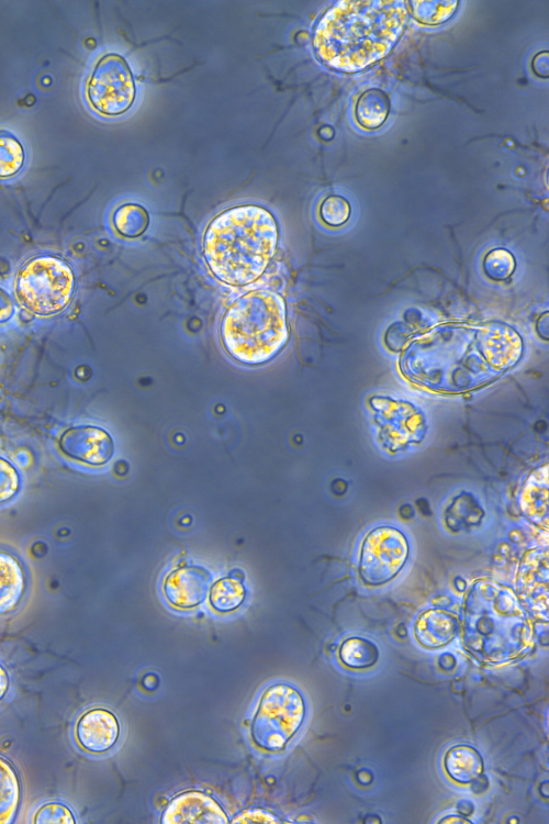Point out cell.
I'll list each match as a JSON object with an SVG mask.
<instances>
[{"mask_svg": "<svg viewBox=\"0 0 549 824\" xmlns=\"http://www.w3.org/2000/svg\"><path fill=\"white\" fill-rule=\"evenodd\" d=\"M407 18L403 0L338 1L316 23L315 53L333 69L362 70L389 54Z\"/></svg>", "mask_w": 549, "mask_h": 824, "instance_id": "6da1fadb", "label": "cell"}, {"mask_svg": "<svg viewBox=\"0 0 549 824\" xmlns=\"http://www.w3.org/2000/svg\"><path fill=\"white\" fill-rule=\"evenodd\" d=\"M278 240V224L269 210L242 204L224 210L209 223L203 235V254L217 280L245 286L266 271Z\"/></svg>", "mask_w": 549, "mask_h": 824, "instance_id": "7a4b0ae2", "label": "cell"}, {"mask_svg": "<svg viewBox=\"0 0 549 824\" xmlns=\"http://www.w3.org/2000/svg\"><path fill=\"white\" fill-rule=\"evenodd\" d=\"M221 339L226 352L242 364L269 361L289 339L283 298L264 289L245 293L225 312Z\"/></svg>", "mask_w": 549, "mask_h": 824, "instance_id": "3957f363", "label": "cell"}, {"mask_svg": "<svg viewBox=\"0 0 549 824\" xmlns=\"http://www.w3.org/2000/svg\"><path fill=\"white\" fill-rule=\"evenodd\" d=\"M76 289L72 269L59 257L34 256L20 268L15 279L19 302L30 312L48 316L65 310Z\"/></svg>", "mask_w": 549, "mask_h": 824, "instance_id": "277c9868", "label": "cell"}, {"mask_svg": "<svg viewBox=\"0 0 549 824\" xmlns=\"http://www.w3.org/2000/svg\"><path fill=\"white\" fill-rule=\"evenodd\" d=\"M304 717L301 692L288 683L271 684L259 700L251 724L253 741L262 749L281 750L299 731Z\"/></svg>", "mask_w": 549, "mask_h": 824, "instance_id": "5b68a950", "label": "cell"}, {"mask_svg": "<svg viewBox=\"0 0 549 824\" xmlns=\"http://www.w3.org/2000/svg\"><path fill=\"white\" fill-rule=\"evenodd\" d=\"M85 94L89 105L104 116H119L127 112L136 97L132 69L124 56L107 53L101 56L88 76Z\"/></svg>", "mask_w": 549, "mask_h": 824, "instance_id": "8992f818", "label": "cell"}, {"mask_svg": "<svg viewBox=\"0 0 549 824\" xmlns=\"http://www.w3.org/2000/svg\"><path fill=\"white\" fill-rule=\"evenodd\" d=\"M60 450L71 459L91 465H105L114 454V442L103 428L78 425L66 430L59 439Z\"/></svg>", "mask_w": 549, "mask_h": 824, "instance_id": "52a82bcc", "label": "cell"}, {"mask_svg": "<svg viewBox=\"0 0 549 824\" xmlns=\"http://www.w3.org/2000/svg\"><path fill=\"white\" fill-rule=\"evenodd\" d=\"M163 824H226L227 815L212 797L200 791L177 795L165 809Z\"/></svg>", "mask_w": 549, "mask_h": 824, "instance_id": "ba28073f", "label": "cell"}, {"mask_svg": "<svg viewBox=\"0 0 549 824\" xmlns=\"http://www.w3.org/2000/svg\"><path fill=\"white\" fill-rule=\"evenodd\" d=\"M121 733L116 715L104 708L86 711L78 720L75 735L81 748L89 753H105L114 747Z\"/></svg>", "mask_w": 549, "mask_h": 824, "instance_id": "9c48e42d", "label": "cell"}, {"mask_svg": "<svg viewBox=\"0 0 549 824\" xmlns=\"http://www.w3.org/2000/svg\"><path fill=\"white\" fill-rule=\"evenodd\" d=\"M211 581V574L203 567H179L165 578L163 590L173 606L191 609L205 600Z\"/></svg>", "mask_w": 549, "mask_h": 824, "instance_id": "30bf717a", "label": "cell"}, {"mask_svg": "<svg viewBox=\"0 0 549 824\" xmlns=\"http://www.w3.org/2000/svg\"><path fill=\"white\" fill-rule=\"evenodd\" d=\"M25 590V576L20 563L0 552V615L13 611Z\"/></svg>", "mask_w": 549, "mask_h": 824, "instance_id": "8fae6325", "label": "cell"}, {"mask_svg": "<svg viewBox=\"0 0 549 824\" xmlns=\"http://www.w3.org/2000/svg\"><path fill=\"white\" fill-rule=\"evenodd\" d=\"M447 773L459 783L477 781L483 773V759L479 751L469 745H456L445 756Z\"/></svg>", "mask_w": 549, "mask_h": 824, "instance_id": "7c38bea8", "label": "cell"}, {"mask_svg": "<svg viewBox=\"0 0 549 824\" xmlns=\"http://www.w3.org/2000/svg\"><path fill=\"white\" fill-rule=\"evenodd\" d=\"M21 800V784L12 762L0 755V824L13 822Z\"/></svg>", "mask_w": 549, "mask_h": 824, "instance_id": "4fadbf2b", "label": "cell"}, {"mask_svg": "<svg viewBox=\"0 0 549 824\" xmlns=\"http://www.w3.org/2000/svg\"><path fill=\"white\" fill-rule=\"evenodd\" d=\"M390 111V100L386 93L372 88L365 91L357 101L355 116L360 126L376 130L386 120Z\"/></svg>", "mask_w": 549, "mask_h": 824, "instance_id": "5bb4252c", "label": "cell"}, {"mask_svg": "<svg viewBox=\"0 0 549 824\" xmlns=\"http://www.w3.org/2000/svg\"><path fill=\"white\" fill-rule=\"evenodd\" d=\"M112 224L121 236L135 238L147 230L149 214L143 205L135 202H126L114 210Z\"/></svg>", "mask_w": 549, "mask_h": 824, "instance_id": "9a60e30c", "label": "cell"}, {"mask_svg": "<svg viewBox=\"0 0 549 824\" xmlns=\"http://www.w3.org/2000/svg\"><path fill=\"white\" fill-rule=\"evenodd\" d=\"M26 162L25 148L11 131L0 129V180L15 177Z\"/></svg>", "mask_w": 549, "mask_h": 824, "instance_id": "2e32d148", "label": "cell"}, {"mask_svg": "<svg viewBox=\"0 0 549 824\" xmlns=\"http://www.w3.org/2000/svg\"><path fill=\"white\" fill-rule=\"evenodd\" d=\"M245 597L244 584L232 577L217 580L210 590L211 606L221 613H227L239 608Z\"/></svg>", "mask_w": 549, "mask_h": 824, "instance_id": "e0dca14e", "label": "cell"}, {"mask_svg": "<svg viewBox=\"0 0 549 824\" xmlns=\"http://www.w3.org/2000/svg\"><path fill=\"white\" fill-rule=\"evenodd\" d=\"M339 658L349 668H368L379 659V649L371 641L361 637H350L341 644Z\"/></svg>", "mask_w": 549, "mask_h": 824, "instance_id": "ac0fdd59", "label": "cell"}, {"mask_svg": "<svg viewBox=\"0 0 549 824\" xmlns=\"http://www.w3.org/2000/svg\"><path fill=\"white\" fill-rule=\"evenodd\" d=\"M414 18L426 25H438L448 21L456 12L457 0L410 1Z\"/></svg>", "mask_w": 549, "mask_h": 824, "instance_id": "d6986e66", "label": "cell"}, {"mask_svg": "<svg viewBox=\"0 0 549 824\" xmlns=\"http://www.w3.org/2000/svg\"><path fill=\"white\" fill-rule=\"evenodd\" d=\"M442 615L440 617V621ZM456 625L455 622L448 616L445 617L441 623L437 622V626L434 624H417L416 637L418 642L428 648H437L450 642L455 636Z\"/></svg>", "mask_w": 549, "mask_h": 824, "instance_id": "ffe728a7", "label": "cell"}, {"mask_svg": "<svg viewBox=\"0 0 549 824\" xmlns=\"http://www.w3.org/2000/svg\"><path fill=\"white\" fill-rule=\"evenodd\" d=\"M350 204L340 196H328L318 207V215L323 223L337 227L344 225L350 216Z\"/></svg>", "mask_w": 549, "mask_h": 824, "instance_id": "44dd1931", "label": "cell"}, {"mask_svg": "<svg viewBox=\"0 0 549 824\" xmlns=\"http://www.w3.org/2000/svg\"><path fill=\"white\" fill-rule=\"evenodd\" d=\"M36 824H75L77 823L72 810L63 802H47L38 808L34 814Z\"/></svg>", "mask_w": 549, "mask_h": 824, "instance_id": "7402d4cb", "label": "cell"}, {"mask_svg": "<svg viewBox=\"0 0 549 824\" xmlns=\"http://www.w3.org/2000/svg\"><path fill=\"white\" fill-rule=\"evenodd\" d=\"M20 488V476L14 466L0 457V503L13 498Z\"/></svg>", "mask_w": 549, "mask_h": 824, "instance_id": "603a6c76", "label": "cell"}, {"mask_svg": "<svg viewBox=\"0 0 549 824\" xmlns=\"http://www.w3.org/2000/svg\"><path fill=\"white\" fill-rule=\"evenodd\" d=\"M281 821L271 812L262 809H247L234 816V819L231 821V823H239V824H254V823H264V824H272V823H280Z\"/></svg>", "mask_w": 549, "mask_h": 824, "instance_id": "cb8c5ba5", "label": "cell"}, {"mask_svg": "<svg viewBox=\"0 0 549 824\" xmlns=\"http://www.w3.org/2000/svg\"><path fill=\"white\" fill-rule=\"evenodd\" d=\"M14 302L12 297L0 287V323L10 321L14 314Z\"/></svg>", "mask_w": 549, "mask_h": 824, "instance_id": "d4e9b609", "label": "cell"}, {"mask_svg": "<svg viewBox=\"0 0 549 824\" xmlns=\"http://www.w3.org/2000/svg\"><path fill=\"white\" fill-rule=\"evenodd\" d=\"M549 54L547 52H540L537 54L531 63L534 73L541 77L547 78L548 77V69H549V62H548Z\"/></svg>", "mask_w": 549, "mask_h": 824, "instance_id": "484cf974", "label": "cell"}, {"mask_svg": "<svg viewBox=\"0 0 549 824\" xmlns=\"http://www.w3.org/2000/svg\"><path fill=\"white\" fill-rule=\"evenodd\" d=\"M10 687V676L7 669L0 664V702L7 694Z\"/></svg>", "mask_w": 549, "mask_h": 824, "instance_id": "4316f807", "label": "cell"}, {"mask_svg": "<svg viewBox=\"0 0 549 824\" xmlns=\"http://www.w3.org/2000/svg\"><path fill=\"white\" fill-rule=\"evenodd\" d=\"M440 823H471V821L463 819L462 816L449 815L447 819L439 821Z\"/></svg>", "mask_w": 549, "mask_h": 824, "instance_id": "83f0119b", "label": "cell"}]
</instances>
